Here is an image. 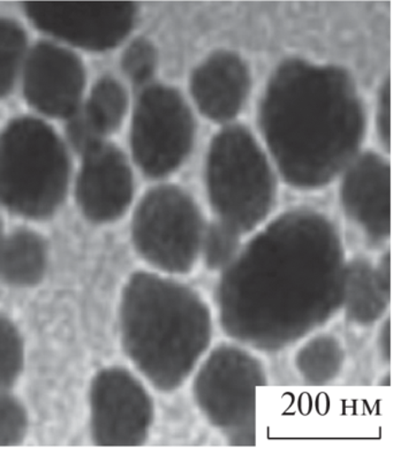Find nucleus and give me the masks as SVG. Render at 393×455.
<instances>
[{
	"label": "nucleus",
	"instance_id": "obj_18",
	"mask_svg": "<svg viewBox=\"0 0 393 455\" xmlns=\"http://www.w3.org/2000/svg\"><path fill=\"white\" fill-rule=\"evenodd\" d=\"M344 361L340 342L330 336H320L307 342L297 354V368L310 384H325L340 373Z\"/></svg>",
	"mask_w": 393,
	"mask_h": 455
},
{
	"label": "nucleus",
	"instance_id": "obj_3",
	"mask_svg": "<svg viewBox=\"0 0 393 455\" xmlns=\"http://www.w3.org/2000/svg\"><path fill=\"white\" fill-rule=\"evenodd\" d=\"M120 326L124 349L159 390L180 387L212 339L208 306L188 286L140 272L124 286Z\"/></svg>",
	"mask_w": 393,
	"mask_h": 455
},
{
	"label": "nucleus",
	"instance_id": "obj_16",
	"mask_svg": "<svg viewBox=\"0 0 393 455\" xmlns=\"http://www.w3.org/2000/svg\"><path fill=\"white\" fill-rule=\"evenodd\" d=\"M126 110V95L114 80L100 81L93 89L83 116L71 124L73 142L85 151L97 145L100 135L115 131Z\"/></svg>",
	"mask_w": 393,
	"mask_h": 455
},
{
	"label": "nucleus",
	"instance_id": "obj_22",
	"mask_svg": "<svg viewBox=\"0 0 393 455\" xmlns=\"http://www.w3.org/2000/svg\"><path fill=\"white\" fill-rule=\"evenodd\" d=\"M26 427L27 418L21 404L0 392V446L17 444Z\"/></svg>",
	"mask_w": 393,
	"mask_h": 455
},
{
	"label": "nucleus",
	"instance_id": "obj_21",
	"mask_svg": "<svg viewBox=\"0 0 393 455\" xmlns=\"http://www.w3.org/2000/svg\"><path fill=\"white\" fill-rule=\"evenodd\" d=\"M23 364V345L17 328L0 316V392L18 379Z\"/></svg>",
	"mask_w": 393,
	"mask_h": 455
},
{
	"label": "nucleus",
	"instance_id": "obj_14",
	"mask_svg": "<svg viewBox=\"0 0 393 455\" xmlns=\"http://www.w3.org/2000/svg\"><path fill=\"white\" fill-rule=\"evenodd\" d=\"M249 76L235 54H213L193 74L194 100L205 116L217 122L233 118L246 99Z\"/></svg>",
	"mask_w": 393,
	"mask_h": 455
},
{
	"label": "nucleus",
	"instance_id": "obj_2",
	"mask_svg": "<svg viewBox=\"0 0 393 455\" xmlns=\"http://www.w3.org/2000/svg\"><path fill=\"white\" fill-rule=\"evenodd\" d=\"M261 118L280 171L299 187L329 181L352 157L364 131L349 77L337 68L298 60L275 73Z\"/></svg>",
	"mask_w": 393,
	"mask_h": 455
},
{
	"label": "nucleus",
	"instance_id": "obj_5",
	"mask_svg": "<svg viewBox=\"0 0 393 455\" xmlns=\"http://www.w3.org/2000/svg\"><path fill=\"white\" fill-rule=\"evenodd\" d=\"M208 187L221 223L241 233L267 216L274 196L269 165L243 128L221 132L210 148Z\"/></svg>",
	"mask_w": 393,
	"mask_h": 455
},
{
	"label": "nucleus",
	"instance_id": "obj_13",
	"mask_svg": "<svg viewBox=\"0 0 393 455\" xmlns=\"http://www.w3.org/2000/svg\"><path fill=\"white\" fill-rule=\"evenodd\" d=\"M390 169L375 155L364 156L349 169L342 185V202L349 215L373 239L390 233Z\"/></svg>",
	"mask_w": 393,
	"mask_h": 455
},
{
	"label": "nucleus",
	"instance_id": "obj_7",
	"mask_svg": "<svg viewBox=\"0 0 393 455\" xmlns=\"http://www.w3.org/2000/svg\"><path fill=\"white\" fill-rule=\"evenodd\" d=\"M204 233L196 205L174 187L148 194L135 213L136 249L148 263L166 274L184 275L193 269Z\"/></svg>",
	"mask_w": 393,
	"mask_h": 455
},
{
	"label": "nucleus",
	"instance_id": "obj_19",
	"mask_svg": "<svg viewBox=\"0 0 393 455\" xmlns=\"http://www.w3.org/2000/svg\"><path fill=\"white\" fill-rule=\"evenodd\" d=\"M240 235L218 221L204 233L201 252L210 269H227L239 254Z\"/></svg>",
	"mask_w": 393,
	"mask_h": 455
},
{
	"label": "nucleus",
	"instance_id": "obj_12",
	"mask_svg": "<svg viewBox=\"0 0 393 455\" xmlns=\"http://www.w3.org/2000/svg\"><path fill=\"white\" fill-rule=\"evenodd\" d=\"M130 167L114 147L97 145L85 151L77 187L84 215L93 221H110L126 210L132 197Z\"/></svg>",
	"mask_w": 393,
	"mask_h": 455
},
{
	"label": "nucleus",
	"instance_id": "obj_9",
	"mask_svg": "<svg viewBox=\"0 0 393 455\" xmlns=\"http://www.w3.org/2000/svg\"><path fill=\"white\" fill-rule=\"evenodd\" d=\"M93 441L102 446H134L153 422L149 395L135 377L119 368L100 372L91 390Z\"/></svg>",
	"mask_w": 393,
	"mask_h": 455
},
{
	"label": "nucleus",
	"instance_id": "obj_4",
	"mask_svg": "<svg viewBox=\"0 0 393 455\" xmlns=\"http://www.w3.org/2000/svg\"><path fill=\"white\" fill-rule=\"evenodd\" d=\"M64 147L44 124L18 120L0 138V201L27 217H45L60 204L68 184Z\"/></svg>",
	"mask_w": 393,
	"mask_h": 455
},
{
	"label": "nucleus",
	"instance_id": "obj_23",
	"mask_svg": "<svg viewBox=\"0 0 393 455\" xmlns=\"http://www.w3.org/2000/svg\"><path fill=\"white\" fill-rule=\"evenodd\" d=\"M156 53L150 43L136 41L124 53L123 66L127 76L135 83H146L153 74Z\"/></svg>",
	"mask_w": 393,
	"mask_h": 455
},
{
	"label": "nucleus",
	"instance_id": "obj_15",
	"mask_svg": "<svg viewBox=\"0 0 393 455\" xmlns=\"http://www.w3.org/2000/svg\"><path fill=\"white\" fill-rule=\"evenodd\" d=\"M390 260L379 267L365 262L346 266L341 307L349 320L368 325L383 316L390 301Z\"/></svg>",
	"mask_w": 393,
	"mask_h": 455
},
{
	"label": "nucleus",
	"instance_id": "obj_17",
	"mask_svg": "<svg viewBox=\"0 0 393 455\" xmlns=\"http://www.w3.org/2000/svg\"><path fill=\"white\" fill-rule=\"evenodd\" d=\"M45 267L44 243L34 233H14L0 244V278L11 285H34L44 275Z\"/></svg>",
	"mask_w": 393,
	"mask_h": 455
},
{
	"label": "nucleus",
	"instance_id": "obj_24",
	"mask_svg": "<svg viewBox=\"0 0 393 455\" xmlns=\"http://www.w3.org/2000/svg\"><path fill=\"white\" fill-rule=\"evenodd\" d=\"M380 131L384 142L390 143V87L383 89L380 104Z\"/></svg>",
	"mask_w": 393,
	"mask_h": 455
},
{
	"label": "nucleus",
	"instance_id": "obj_6",
	"mask_svg": "<svg viewBox=\"0 0 393 455\" xmlns=\"http://www.w3.org/2000/svg\"><path fill=\"white\" fill-rule=\"evenodd\" d=\"M266 383L260 361L237 346L209 354L194 379V398L212 425L235 444H254L256 388Z\"/></svg>",
	"mask_w": 393,
	"mask_h": 455
},
{
	"label": "nucleus",
	"instance_id": "obj_25",
	"mask_svg": "<svg viewBox=\"0 0 393 455\" xmlns=\"http://www.w3.org/2000/svg\"><path fill=\"white\" fill-rule=\"evenodd\" d=\"M390 321L387 322L385 328L383 326L382 331L380 334V349L382 352V355L390 359Z\"/></svg>",
	"mask_w": 393,
	"mask_h": 455
},
{
	"label": "nucleus",
	"instance_id": "obj_8",
	"mask_svg": "<svg viewBox=\"0 0 393 455\" xmlns=\"http://www.w3.org/2000/svg\"><path fill=\"white\" fill-rule=\"evenodd\" d=\"M194 124L188 108L172 89L151 87L142 93L132 128L136 162L148 176L176 170L189 153Z\"/></svg>",
	"mask_w": 393,
	"mask_h": 455
},
{
	"label": "nucleus",
	"instance_id": "obj_20",
	"mask_svg": "<svg viewBox=\"0 0 393 455\" xmlns=\"http://www.w3.org/2000/svg\"><path fill=\"white\" fill-rule=\"evenodd\" d=\"M25 44L20 27L11 21H0V97L5 96L13 85Z\"/></svg>",
	"mask_w": 393,
	"mask_h": 455
},
{
	"label": "nucleus",
	"instance_id": "obj_11",
	"mask_svg": "<svg viewBox=\"0 0 393 455\" xmlns=\"http://www.w3.org/2000/svg\"><path fill=\"white\" fill-rule=\"evenodd\" d=\"M84 88V69L72 53L38 45L26 68L25 92L31 105L52 116H71Z\"/></svg>",
	"mask_w": 393,
	"mask_h": 455
},
{
	"label": "nucleus",
	"instance_id": "obj_10",
	"mask_svg": "<svg viewBox=\"0 0 393 455\" xmlns=\"http://www.w3.org/2000/svg\"><path fill=\"white\" fill-rule=\"evenodd\" d=\"M35 25L62 40L91 50L118 44L133 26L132 3H27Z\"/></svg>",
	"mask_w": 393,
	"mask_h": 455
},
{
	"label": "nucleus",
	"instance_id": "obj_1",
	"mask_svg": "<svg viewBox=\"0 0 393 455\" xmlns=\"http://www.w3.org/2000/svg\"><path fill=\"white\" fill-rule=\"evenodd\" d=\"M345 267L325 218H279L225 269L218 287L221 324L244 344L282 348L341 308Z\"/></svg>",
	"mask_w": 393,
	"mask_h": 455
}]
</instances>
